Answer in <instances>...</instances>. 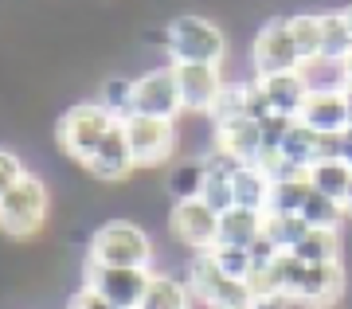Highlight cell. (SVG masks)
Listing matches in <instances>:
<instances>
[{
	"instance_id": "cell-1",
	"label": "cell",
	"mask_w": 352,
	"mask_h": 309,
	"mask_svg": "<svg viewBox=\"0 0 352 309\" xmlns=\"http://www.w3.org/2000/svg\"><path fill=\"white\" fill-rule=\"evenodd\" d=\"M278 294L302 309H333L344 294V262H298L289 251L274 259Z\"/></svg>"
},
{
	"instance_id": "cell-2",
	"label": "cell",
	"mask_w": 352,
	"mask_h": 309,
	"mask_svg": "<svg viewBox=\"0 0 352 309\" xmlns=\"http://www.w3.org/2000/svg\"><path fill=\"white\" fill-rule=\"evenodd\" d=\"M164 55H168V63H219L223 67L227 36L215 20L184 12L164 28Z\"/></svg>"
},
{
	"instance_id": "cell-3",
	"label": "cell",
	"mask_w": 352,
	"mask_h": 309,
	"mask_svg": "<svg viewBox=\"0 0 352 309\" xmlns=\"http://www.w3.org/2000/svg\"><path fill=\"white\" fill-rule=\"evenodd\" d=\"M47 215H51V192L39 176L28 173L12 192L0 196V235L16 239H36L43 227H47Z\"/></svg>"
},
{
	"instance_id": "cell-4",
	"label": "cell",
	"mask_w": 352,
	"mask_h": 309,
	"mask_svg": "<svg viewBox=\"0 0 352 309\" xmlns=\"http://www.w3.org/2000/svg\"><path fill=\"white\" fill-rule=\"evenodd\" d=\"M153 239L145 227H138L133 220H110L102 223L90 235L87 262H102V266H145L153 270Z\"/></svg>"
},
{
	"instance_id": "cell-5",
	"label": "cell",
	"mask_w": 352,
	"mask_h": 309,
	"mask_svg": "<svg viewBox=\"0 0 352 309\" xmlns=\"http://www.w3.org/2000/svg\"><path fill=\"white\" fill-rule=\"evenodd\" d=\"M184 282L192 290V301L200 309H254V294L243 278H231L215 266V259L204 251V255H192L188 270H184Z\"/></svg>"
},
{
	"instance_id": "cell-6",
	"label": "cell",
	"mask_w": 352,
	"mask_h": 309,
	"mask_svg": "<svg viewBox=\"0 0 352 309\" xmlns=\"http://www.w3.org/2000/svg\"><path fill=\"white\" fill-rule=\"evenodd\" d=\"M113 122H118V118H113L102 102H78V106H71V110L59 118V125H55V141H59V149H63L71 161L87 164Z\"/></svg>"
},
{
	"instance_id": "cell-7",
	"label": "cell",
	"mask_w": 352,
	"mask_h": 309,
	"mask_svg": "<svg viewBox=\"0 0 352 309\" xmlns=\"http://www.w3.org/2000/svg\"><path fill=\"white\" fill-rule=\"evenodd\" d=\"M129 137V149H133V161L138 169H161V164L173 161L176 153V122L168 118H145V114H129L122 118Z\"/></svg>"
},
{
	"instance_id": "cell-8",
	"label": "cell",
	"mask_w": 352,
	"mask_h": 309,
	"mask_svg": "<svg viewBox=\"0 0 352 309\" xmlns=\"http://www.w3.org/2000/svg\"><path fill=\"white\" fill-rule=\"evenodd\" d=\"M168 235H173L180 247H188L192 255L215 251V235H219V211H212L200 196L173 200V211H168Z\"/></svg>"
},
{
	"instance_id": "cell-9",
	"label": "cell",
	"mask_w": 352,
	"mask_h": 309,
	"mask_svg": "<svg viewBox=\"0 0 352 309\" xmlns=\"http://www.w3.org/2000/svg\"><path fill=\"white\" fill-rule=\"evenodd\" d=\"M149 274L145 266H102V262H87V282L90 290H98L113 309H138L145 290H149Z\"/></svg>"
},
{
	"instance_id": "cell-10",
	"label": "cell",
	"mask_w": 352,
	"mask_h": 309,
	"mask_svg": "<svg viewBox=\"0 0 352 309\" xmlns=\"http://www.w3.org/2000/svg\"><path fill=\"white\" fill-rule=\"evenodd\" d=\"M251 63H254V78L278 74V71H298V67H302V55H298V47H294L286 16H274V20H266V24L254 32Z\"/></svg>"
},
{
	"instance_id": "cell-11",
	"label": "cell",
	"mask_w": 352,
	"mask_h": 309,
	"mask_svg": "<svg viewBox=\"0 0 352 309\" xmlns=\"http://www.w3.org/2000/svg\"><path fill=\"white\" fill-rule=\"evenodd\" d=\"M176 74V90H180V106L184 114H196V118H208L223 90V67L219 63H173Z\"/></svg>"
},
{
	"instance_id": "cell-12",
	"label": "cell",
	"mask_w": 352,
	"mask_h": 309,
	"mask_svg": "<svg viewBox=\"0 0 352 309\" xmlns=\"http://www.w3.org/2000/svg\"><path fill=\"white\" fill-rule=\"evenodd\" d=\"M133 114H145V118H168L176 122L184 106H180V90H176V74L173 63L168 67H153L141 78H133Z\"/></svg>"
},
{
	"instance_id": "cell-13",
	"label": "cell",
	"mask_w": 352,
	"mask_h": 309,
	"mask_svg": "<svg viewBox=\"0 0 352 309\" xmlns=\"http://www.w3.org/2000/svg\"><path fill=\"white\" fill-rule=\"evenodd\" d=\"M133 169H138V161H133V149H129L126 125L113 122L110 129H106V137L98 141L94 157L87 161V173L94 176L98 184H122V180H129Z\"/></svg>"
},
{
	"instance_id": "cell-14",
	"label": "cell",
	"mask_w": 352,
	"mask_h": 309,
	"mask_svg": "<svg viewBox=\"0 0 352 309\" xmlns=\"http://www.w3.org/2000/svg\"><path fill=\"white\" fill-rule=\"evenodd\" d=\"M263 114H270V106H266L254 78H227L208 118H212V125H227V122H239V118H254L258 122Z\"/></svg>"
},
{
	"instance_id": "cell-15",
	"label": "cell",
	"mask_w": 352,
	"mask_h": 309,
	"mask_svg": "<svg viewBox=\"0 0 352 309\" xmlns=\"http://www.w3.org/2000/svg\"><path fill=\"white\" fill-rule=\"evenodd\" d=\"M258 90H263L266 106L274 114H286V118H298L309 98V87H305V74L302 67L298 71H278V74H263V78H254Z\"/></svg>"
},
{
	"instance_id": "cell-16",
	"label": "cell",
	"mask_w": 352,
	"mask_h": 309,
	"mask_svg": "<svg viewBox=\"0 0 352 309\" xmlns=\"http://www.w3.org/2000/svg\"><path fill=\"white\" fill-rule=\"evenodd\" d=\"M212 145L223 149L227 157H235L243 164H254L263 157V125L254 118H239V122H227V125H212Z\"/></svg>"
},
{
	"instance_id": "cell-17",
	"label": "cell",
	"mask_w": 352,
	"mask_h": 309,
	"mask_svg": "<svg viewBox=\"0 0 352 309\" xmlns=\"http://www.w3.org/2000/svg\"><path fill=\"white\" fill-rule=\"evenodd\" d=\"M266 227V211L254 208H227L219 211V235H215V247H247L251 251L258 239H263Z\"/></svg>"
},
{
	"instance_id": "cell-18",
	"label": "cell",
	"mask_w": 352,
	"mask_h": 309,
	"mask_svg": "<svg viewBox=\"0 0 352 309\" xmlns=\"http://www.w3.org/2000/svg\"><path fill=\"white\" fill-rule=\"evenodd\" d=\"M298 122H305L309 129H317V134H340V129H349V102H344V94H309L302 106V114H298Z\"/></svg>"
},
{
	"instance_id": "cell-19",
	"label": "cell",
	"mask_w": 352,
	"mask_h": 309,
	"mask_svg": "<svg viewBox=\"0 0 352 309\" xmlns=\"http://www.w3.org/2000/svg\"><path fill=\"white\" fill-rule=\"evenodd\" d=\"M278 153L286 157L294 169H309V164H317L321 157H325V134H317V129H309L305 122H289L286 137H282V145H278Z\"/></svg>"
},
{
	"instance_id": "cell-20",
	"label": "cell",
	"mask_w": 352,
	"mask_h": 309,
	"mask_svg": "<svg viewBox=\"0 0 352 309\" xmlns=\"http://www.w3.org/2000/svg\"><path fill=\"white\" fill-rule=\"evenodd\" d=\"M305 180H309L314 192L344 204V200H349V188H352V164H344L340 157H321L317 164L305 169Z\"/></svg>"
},
{
	"instance_id": "cell-21",
	"label": "cell",
	"mask_w": 352,
	"mask_h": 309,
	"mask_svg": "<svg viewBox=\"0 0 352 309\" xmlns=\"http://www.w3.org/2000/svg\"><path fill=\"white\" fill-rule=\"evenodd\" d=\"M192 306H196V301H192L188 282H180V278L168 274V270H153L149 290H145L138 309H192Z\"/></svg>"
},
{
	"instance_id": "cell-22",
	"label": "cell",
	"mask_w": 352,
	"mask_h": 309,
	"mask_svg": "<svg viewBox=\"0 0 352 309\" xmlns=\"http://www.w3.org/2000/svg\"><path fill=\"white\" fill-rule=\"evenodd\" d=\"M302 74H305L309 94H344V87L352 83L349 63L344 59H325V55L302 63Z\"/></svg>"
},
{
	"instance_id": "cell-23",
	"label": "cell",
	"mask_w": 352,
	"mask_h": 309,
	"mask_svg": "<svg viewBox=\"0 0 352 309\" xmlns=\"http://www.w3.org/2000/svg\"><path fill=\"white\" fill-rule=\"evenodd\" d=\"M298 262H340L344 255V235L337 227H309L305 239L289 251Z\"/></svg>"
},
{
	"instance_id": "cell-24",
	"label": "cell",
	"mask_w": 352,
	"mask_h": 309,
	"mask_svg": "<svg viewBox=\"0 0 352 309\" xmlns=\"http://www.w3.org/2000/svg\"><path fill=\"white\" fill-rule=\"evenodd\" d=\"M231 188H235V204H239V208L266 211V200H270V176H266L258 164H239L235 176H231Z\"/></svg>"
},
{
	"instance_id": "cell-25",
	"label": "cell",
	"mask_w": 352,
	"mask_h": 309,
	"mask_svg": "<svg viewBox=\"0 0 352 309\" xmlns=\"http://www.w3.org/2000/svg\"><path fill=\"white\" fill-rule=\"evenodd\" d=\"M289 36H294V47L302 55V63L317 59L321 55V12H294L286 16Z\"/></svg>"
},
{
	"instance_id": "cell-26",
	"label": "cell",
	"mask_w": 352,
	"mask_h": 309,
	"mask_svg": "<svg viewBox=\"0 0 352 309\" xmlns=\"http://www.w3.org/2000/svg\"><path fill=\"white\" fill-rule=\"evenodd\" d=\"M309 196V180L305 176H289V180H278L270 184V200H266V211L270 215H298Z\"/></svg>"
},
{
	"instance_id": "cell-27",
	"label": "cell",
	"mask_w": 352,
	"mask_h": 309,
	"mask_svg": "<svg viewBox=\"0 0 352 309\" xmlns=\"http://www.w3.org/2000/svg\"><path fill=\"white\" fill-rule=\"evenodd\" d=\"M321 55L325 59H349L352 55V32L344 12H321Z\"/></svg>"
},
{
	"instance_id": "cell-28",
	"label": "cell",
	"mask_w": 352,
	"mask_h": 309,
	"mask_svg": "<svg viewBox=\"0 0 352 309\" xmlns=\"http://www.w3.org/2000/svg\"><path fill=\"white\" fill-rule=\"evenodd\" d=\"M305 231H309V223H305L302 215H270V211H266L263 235L270 239L278 251H294L305 239Z\"/></svg>"
},
{
	"instance_id": "cell-29",
	"label": "cell",
	"mask_w": 352,
	"mask_h": 309,
	"mask_svg": "<svg viewBox=\"0 0 352 309\" xmlns=\"http://www.w3.org/2000/svg\"><path fill=\"white\" fill-rule=\"evenodd\" d=\"M309 227H337L340 231V223H344V204H337V200H329V196H321V192H314L309 188V196H305V204H302V211H298Z\"/></svg>"
},
{
	"instance_id": "cell-30",
	"label": "cell",
	"mask_w": 352,
	"mask_h": 309,
	"mask_svg": "<svg viewBox=\"0 0 352 309\" xmlns=\"http://www.w3.org/2000/svg\"><path fill=\"white\" fill-rule=\"evenodd\" d=\"M204 188V157L200 161H180L168 169V192L173 200H192Z\"/></svg>"
},
{
	"instance_id": "cell-31",
	"label": "cell",
	"mask_w": 352,
	"mask_h": 309,
	"mask_svg": "<svg viewBox=\"0 0 352 309\" xmlns=\"http://www.w3.org/2000/svg\"><path fill=\"white\" fill-rule=\"evenodd\" d=\"M98 102L122 122L133 114V78H106L98 90Z\"/></svg>"
},
{
	"instance_id": "cell-32",
	"label": "cell",
	"mask_w": 352,
	"mask_h": 309,
	"mask_svg": "<svg viewBox=\"0 0 352 309\" xmlns=\"http://www.w3.org/2000/svg\"><path fill=\"white\" fill-rule=\"evenodd\" d=\"M215 259V266L223 274H231V278H243L247 282V274L254 270V259H251V251L247 247H215V251H208Z\"/></svg>"
},
{
	"instance_id": "cell-33",
	"label": "cell",
	"mask_w": 352,
	"mask_h": 309,
	"mask_svg": "<svg viewBox=\"0 0 352 309\" xmlns=\"http://www.w3.org/2000/svg\"><path fill=\"white\" fill-rule=\"evenodd\" d=\"M28 176V169H24V161L16 157L12 149H0V196L4 192H12L20 180Z\"/></svg>"
},
{
	"instance_id": "cell-34",
	"label": "cell",
	"mask_w": 352,
	"mask_h": 309,
	"mask_svg": "<svg viewBox=\"0 0 352 309\" xmlns=\"http://www.w3.org/2000/svg\"><path fill=\"white\" fill-rule=\"evenodd\" d=\"M325 157H340L344 164H352V125L333 137H325Z\"/></svg>"
},
{
	"instance_id": "cell-35",
	"label": "cell",
	"mask_w": 352,
	"mask_h": 309,
	"mask_svg": "<svg viewBox=\"0 0 352 309\" xmlns=\"http://www.w3.org/2000/svg\"><path fill=\"white\" fill-rule=\"evenodd\" d=\"M67 309H113V306L98 294V290H90V286H78L75 294H71V301H67Z\"/></svg>"
},
{
	"instance_id": "cell-36",
	"label": "cell",
	"mask_w": 352,
	"mask_h": 309,
	"mask_svg": "<svg viewBox=\"0 0 352 309\" xmlns=\"http://www.w3.org/2000/svg\"><path fill=\"white\" fill-rule=\"evenodd\" d=\"M344 102H349V122H352V83L344 87Z\"/></svg>"
},
{
	"instance_id": "cell-37",
	"label": "cell",
	"mask_w": 352,
	"mask_h": 309,
	"mask_svg": "<svg viewBox=\"0 0 352 309\" xmlns=\"http://www.w3.org/2000/svg\"><path fill=\"white\" fill-rule=\"evenodd\" d=\"M340 12H344V20H349V32H352V4H349V8H340Z\"/></svg>"
},
{
	"instance_id": "cell-38",
	"label": "cell",
	"mask_w": 352,
	"mask_h": 309,
	"mask_svg": "<svg viewBox=\"0 0 352 309\" xmlns=\"http://www.w3.org/2000/svg\"><path fill=\"white\" fill-rule=\"evenodd\" d=\"M344 211L352 215V188H349V200H344Z\"/></svg>"
}]
</instances>
